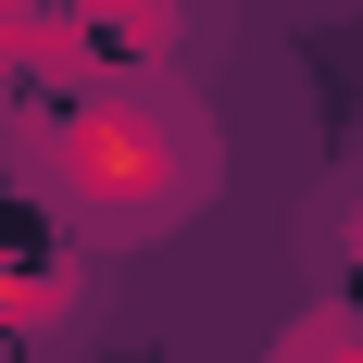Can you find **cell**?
Listing matches in <instances>:
<instances>
[{"mask_svg":"<svg viewBox=\"0 0 363 363\" xmlns=\"http://www.w3.org/2000/svg\"><path fill=\"white\" fill-rule=\"evenodd\" d=\"M176 125L188 113H163V101H101L88 125H75L63 163H75V188H88L113 225H163V213L201 201V176H213L201 150H163V163H150V138H176Z\"/></svg>","mask_w":363,"mask_h":363,"instance_id":"cell-1","label":"cell"}]
</instances>
